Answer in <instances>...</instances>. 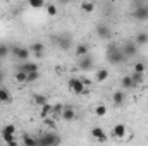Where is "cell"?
I'll return each mask as SVG.
<instances>
[{
  "label": "cell",
  "mask_w": 148,
  "mask_h": 146,
  "mask_svg": "<svg viewBox=\"0 0 148 146\" xmlns=\"http://www.w3.org/2000/svg\"><path fill=\"white\" fill-rule=\"evenodd\" d=\"M2 132H5V134H16V127L12 124H5L3 129H2Z\"/></svg>",
  "instance_id": "cell-31"
},
{
  "label": "cell",
  "mask_w": 148,
  "mask_h": 146,
  "mask_svg": "<svg viewBox=\"0 0 148 146\" xmlns=\"http://www.w3.org/2000/svg\"><path fill=\"white\" fill-rule=\"evenodd\" d=\"M43 50H45V45L40 41H35L29 46V52H33V55H36V57H43Z\"/></svg>",
  "instance_id": "cell-12"
},
{
  "label": "cell",
  "mask_w": 148,
  "mask_h": 146,
  "mask_svg": "<svg viewBox=\"0 0 148 146\" xmlns=\"http://www.w3.org/2000/svg\"><path fill=\"white\" fill-rule=\"evenodd\" d=\"M126 134H127V127H126V124H115V126L112 127V138L121 139V138H126Z\"/></svg>",
  "instance_id": "cell-7"
},
{
  "label": "cell",
  "mask_w": 148,
  "mask_h": 146,
  "mask_svg": "<svg viewBox=\"0 0 148 146\" xmlns=\"http://www.w3.org/2000/svg\"><path fill=\"white\" fill-rule=\"evenodd\" d=\"M23 145L24 146H38V138L31 134H23Z\"/></svg>",
  "instance_id": "cell-16"
},
{
  "label": "cell",
  "mask_w": 148,
  "mask_h": 146,
  "mask_svg": "<svg viewBox=\"0 0 148 146\" xmlns=\"http://www.w3.org/2000/svg\"><path fill=\"white\" fill-rule=\"evenodd\" d=\"M93 112H95V115H105L107 113V107L105 105H95Z\"/></svg>",
  "instance_id": "cell-29"
},
{
  "label": "cell",
  "mask_w": 148,
  "mask_h": 146,
  "mask_svg": "<svg viewBox=\"0 0 148 146\" xmlns=\"http://www.w3.org/2000/svg\"><path fill=\"white\" fill-rule=\"evenodd\" d=\"M74 55H76V57H79V59H83V57L90 55V46H88L86 43H77V45H76V48H74Z\"/></svg>",
  "instance_id": "cell-10"
},
{
  "label": "cell",
  "mask_w": 148,
  "mask_h": 146,
  "mask_svg": "<svg viewBox=\"0 0 148 146\" xmlns=\"http://www.w3.org/2000/svg\"><path fill=\"white\" fill-rule=\"evenodd\" d=\"M19 71L21 72H38V64H35V62H26V64H23L21 67H19Z\"/></svg>",
  "instance_id": "cell-15"
},
{
  "label": "cell",
  "mask_w": 148,
  "mask_h": 146,
  "mask_svg": "<svg viewBox=\"0 0 148 146\" xmlns=\"http://www.w3.org/2000/svg\"><path fill=\"white\" fill-rule=\"evenodd\" d=\"M57 45H59V46H62L64 50H67V48L71 46V38L67 36V35H62V36L57 38Z\"/></svg>",
  "instance_id": "cell-17"
},
{
  "label": "cell",
  "mask_w": 148,
  "mask_h": 146,
  "mask_svg": "<svg viewBox=\"0 0 148 146\" xmlns=\"http://www.w3.org/2000/svg\"><path fill=\"white\" fill-rule=\"evenodd\" d=\"M45 10H47V14H48L50 17L57 16V5H55V3H45Z\"/></svg>",
  "instance_id": "cell-24"
},
{
  "label": "cell",
  "mask_w": 148,
  "mask_h": 146,
  "mask_svg": "<svg viewBox=\"0 0 148 146\" xmlns=\"http://www.w3.org/2000/svg\"><path fill=\"white\" fill-rule=\"evenodd\" d=\"M12 53L19 59V60H28V57H29V48H26V46H14L12 48Z\"/></svg>",
  "instance_id": "cell-8"
},
{
  "label": "cell",
  "mask_w": 148,
  "mask_h": 146,
  "mask_svg": "<svg viewBox=\"0 0 148 146\" xmlns=\"http://www.w3.org/2000/svg\"><path fill=\"white\" fill-rule=\"evenodd\" d=\"M121 84H122V88H124V89H129V88H134V86H136V84L133 83L131 76H124V77H122V81H121Z\"/></svg>",
  "instance_id": "cell-21"
},
{
  "label": "cell",
  "mask_w": 148,
  "mask_h": 146,
  "mask_svg": "<svg viewBox=\"0 0 148 146\" xmlns=\"http://www.w3.org/2000/svg\"><path fill=\"white\" fill-rule=\"evenodd\" d=\"M43 120H45V124H48L50 127H55V122H53L52 119H43Z\"/></svg>",
  "instance_id": "cell-36"
},
{
  "label": "cell",
  "mask_w": 148,
  "mask_h": 146,
  "mask_svg": "<svg viewBox=\"0 0 148 146\" xmlns=\"http://www.w3.org/2000/svg\"><path fill=\"white\" fill-rule=\"evenodd\" d=\"M38 76H40L38 72H29V74H26V83H33V81H36Z\"/></svg>",
  "instance_id": "cell-34"
},
{
  "label": "cell",
  "mask_w": 148,
  "mask_h": 146,
  "mask_svg": "<svg viewBox=\"0 0 148 146\" xmlns=\"http://www.w3.org/2000/svg\"><path fill=\"white\" fill-rule=\"evenodd\" d=\"M90 134H91V138H93L95 141H98V143H105V141L109 139L107 132H105V131H103L102 127H98V126H97V127H93Z\"/></svg>",
  "instance_id": "cell-6"
},
{
  "label": "cell",
  "mask_w": 148,
  "mask_h": 146,
  "mask_svg": "<svg viewBox=\"0 0 148 146\" xmlns=\"http://www.w3.org/2000/svg\"><path fill=\"white\" fill-rule=\"evenodd\" d=\"M131 79H133V83L138 86V84L143 81V74H134V72H133V74H131Z\"/></svg>",
  "instance_id": "cell-32"
},
{
  "label": "cell",
  "mask_w": 148,
  "mask_h": 146,
  "mask_svg": "<svg viewBox=\"0 0 148 146\" xmlns=\"http://www.w3.org/2000/svg\"><path fill=\"white\" fill-rule=\"evenodd\" d=\"M81 9H83V12L91 14V12L95 10V3H93V2H81Z\"/></svg>",
  "instance_id": "cell-22"
},
{
  "label": "cell",
  "mask_w": 148,
  "mask_h": 146,
  "mask_svg": "<svg viewBox=\"0 0 148 146\" xmlns=\"http://www.w3.org/2000/svg\"><path fill=\"white\" fill-rule=\"evenodd\" d=\"M2 139L5 141V145H10V143L16 141V134H5V132H2Z\"/></svg>",
  "instance_id": "cell-27"
},
{
  "label": "cell",
  "mask_w": 148,
  "mask_h": 146,
  "mask_svg": "<svg viewBox=\"0 0 148 146\" xmlns=\"http://www.w3.org/2000/svg\"><path fill=\"white\" fill-rule=\"evenodd\" d=\"M124 53H122V50L119 48V46H115V45H110L109 48H107V60L110 62V64H121V62H124Z\"/></svg>",
  "instance_id": "cell-1"
},
{
  "label": "cell",
  "mask_w": 148,
  "mask_h": 146,
  "mask_svg": "<svg viewBox=\"0 0 148 146\" xmlns=\"http://www.w3.org/2000/svg\"><path fill=\"white\" fill-rule=\"evenodd\" d=\"M16 81H17V83H26V72L17 71V72H16Z\"/></svg>",
  "instance_id": "cell-33"
},
{
  "label": "cell",
  "mask_w": 148,
  "mask_h": 146,
  "mask_svg": "<svg viewBox=\"0 0 148 146\" xmlns=\"http://www.w3.org/2000/svg\"><path fill=\"white\" fill-rule=\"evenodd\" d=\"M29 7L31 9H41V7H45V2L43 0H31L29 2Z\"/></svg>",
  "instance_id": "cell-30"
},
{
  "label": "cell",
  "mask_w": 148,
  "mask_h": 146,
  "mask_svg": "<svg viewBox=\"0 0 148 146\" xmlns=\"http://www.w3.org/2000/svg\"><path fill=\"white\" fill-rule=\"evenodd\" d=\"M7 146H17V141H14V143H10V145H7Z\"/></svg>",
  "instance_id": "cell-37"
},
{
  "label": "cell",
  "mask_w": 148,
  "mask_h": 146,
  "mask_svg": "<svg viewBox=\"0 0 148 146\" xmlns=\"http://www.w3.org/2000/svg\"><path fill=\"white\" fill-rule=\"evenodd\" d=\"M9 52H10V48H9L5 43H0V60H2L3 57H7V55H9Z\"/></svg>",
  "instance_id": "cell-28"
},
{
  "label": "cell",
  "mask_w": 148,
  "mask_h": 146,
  "mask_svg": "<svg viewBox=\"0 0 148 146\" xmlns=\"http://www.w3.org/2000/svg\"><path fill=\"white\" fill-rule=\"evenodd\" d=\"M67 88H69V91L74 93V95H84V93H86V88H84V84H83V81H81L79 77H73V79H69Z\"/></svg>",
  "instance_id": "cell-2"
},
{
  "label": "cell",
  "mask_w": 148,
  "mask_h": 146,
  "mask_svg": "<svg viewBox=\"0 0 148 146\" xmlns=\"http://www.w3.org/2000/svg\"><path fill=\"white\" fill-rule=\"evenodd\" d=\"M64 105H53V113H62Z\"/></svg>",
  "instance_id": "cell-35"
},
{
  "label": "cell",
  "mask_w": 148,
  "mask_h": 146,
  "mask_svg": "<svg viewBox=\"0 0 148 146\" xmlns=\"http://www.w3.org/2000/svg\"><path fill=\"white\" fill-rule=\"evenodd\" d=\"M62 119L64 120H67V122H71V120H74L76 119V112H74L73 107H64V110H62Z\"/></svg>",
  "instance_id": "cell-14"
},
{
  "label": "cell",
  "mask_w": 148,
  "mask_h": 146,
  "mask_svg": "<svg viewBox=\"0 0 148 146\" xmlns=\"http://www.w3.org/2000/svg\"><path fill=\"white\" fill-rule=\"evenodd\" d=\"M35 103H36L38 107H43V105H47L48 103V96H45V95H35Z\"/></svg>",
  "instance_id": "cell-23"
},
{
  "label": "cell",
  "mask_w": 148,
  "mask_h": 146,
  "mask_svg": "<svg viewBox=\"0 0 148 146\" xmlns=\"http://www.w3.org/2000/svg\"><path fill=\"white\" fill-rule=\"evenodd\" d=\"M95 79H97V83H105L109 79V71L107 69H98L97 74H95Z\"/></svg>",
  "instance_id": "cell-18"
},
{
  "label": "cell",
  "mask_w": 148,
  "mask_h": 146,
  "mask_svg": "<svg viewBox=\"0 0 148 146\" xmlns=\"http://www.w3.org/2000/svg\"><path fill=\"white\" fill-rule=\"evenodd\" d=\"M50 113H53V105H52V103L43 105V107H41V110H40L41 119H48V115H50Z\"/></svg>",
  "instance_id": "cell-20"
},
{
  "label": "cell",
  "mask_w": 148,
  "mask_h": 146,
  "mask_svg": "<svg viewBox=\"0 0 148 146\" xmlns=\"http://www.w3.org/2000/svg\"><path fill=\"white\" fill-rule=\"evenodd\" d=\"M133 69H134V74H145V69H147V65H145L143 62H136V64L133 65Z\"/></svg>",
  "instance_id": "cell-26"
},
{
  "label": "cell",
  "mask_w": 148,
  "mask_h": 146,
  "mask_svg": "<svg viewBox=\"0 0 148 146\" xmlns=\"http://www.w3.org/2000/svg\"><path fill=\"white\" fill-rule=\"evenodd\" d=\"M10 100V91L7 88H0V102H9Z\"/></svg>",
  "instance_id": "cell-25"
},
{
  "label": "cell",
  "mask_w": 148,
  "mask_h": 146,
  "mask_svg": "<svg viewBox=\"0 0 148 146\" xmlns=\"http://www.w3.org/2000/svg\"><path fill=\"white\" fill-rule=\"evenodd\" d=\"M97 35L102 38V40H109V38L112 36L110 28H109L107 24H98V26H97Z\"/></svg>",
  "instance_id": "cell-11"
},
{
  "label": "cell",
  "mask_w": 148,
  "mask_h": 146,
  "mask_svg": "<svg viewBox=\"0 0 148 146\" xmlns=\"http://www.w3.org/2000/svg\"><path fill=\"white\" fill-rule=\"evenodd\" d=\"M134 10H133V17L136 19H148V5H143V3H134Z\"/></svg>",
  "instance_id": "cell-5"
},
{
  "label": "cell",
  "mask_w": 148,
  "mask_h": 146,
  "mask_svg": "<svg viewBox=\"0 0 148 146\" xmlns=\"http://www.w3.org/2000/svg\"><path fill=\"white\" fill-rule=\"evenodd\" d=\"M134 43H136V45H147L148 43V33L147 31H140V33L136 35V38H134Z\"/></svg>",
  "instance_id": "cell-19"
},
{
  "label": "cell",
  "mask_w": 148,
  "mask_h": 146,
  "mask_svg": "<svg viewBox=\"0 0 148 146\" xmlns=\"http://www.w3.org/2000/svg\"><path fill=\"white\" fill-rule=\"evenodd\" d=\"M121 50H122L124 57H134V55H138V45L134 41H126Z\"/></svg>",
  "instance_id": "cell-4"
},
{
  "label": "cell",
  "mask_w": 148,
  "mask_h": 146,
  "mask_svg": "<svg viewBox=\"0 0 148 146\" xmlns=\"http://www.w3.org/2000/svg\"><path fill=\"white\" fill-rule=\"evenodd\" d=\"M124 100H126V93H124V91H115V93L112 95V102H114L115 107H121V105L124 103Z\"/></svg>",
  "instance_id": "cell-13"
},
{
  "label": "cell",
  "mask_w": 148,
  "mask_h": 146,
  "mask_svg": "<svg viewBox=\"0 0 148 146\" xmlns=\"http://www.w3.org/2000/svg\"><path fill=\"white\" fill-rule=\"evenodd\" d=\"M93 65H95V60H93L91 55H86V57L79 59V69L81 71H90V69H93Z\"/></svg>",
  "instance_id": "cell-9"
},
{
  "label": "cell",
  "mask_w": 148,
  "mask_h": 146,
  "mask_svg": "<svg viewBox=\"0 0 148 146\" xmlns=\"http://www.w3.org/2000/svg\"><path fill=\"white\" fill-rule=\"evenodd\" d=\"M59 145V136L53 132L43 134L41 138H38V146H57Z\"/></svg>",
  "instance_id": "cell-3"
},
{
  "label": "cell",
  "mask_w": 148,
  "mask_h": 146,
  "mask_svg": "<svg viewBox=\"0 0 148 146\" xmlns=\"http://www.w3.org/2000/svg\"><path fill=\"white\" fill-rule=\"evenodd\" d=\"M0 71H2V60H0Z\"/></svg>",
  "instance_id": "cell-38"
}]
</instances>
